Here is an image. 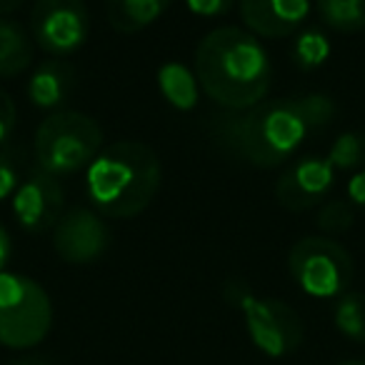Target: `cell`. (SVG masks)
I'll return each instance as SVG.
<instances>
[{
    "label": "cell",
    "instance_id": "cell-9",
    "mask_svg": "<svg viewBox=\"0 0 365 365\" xmlns=\"http://www.w3.org/2000/svg\"><path fill=\"white\" fill-rule=\"evenodd\" d=\"M66 193L56 175L33 165L13 195V215L28 233H46L63 218Z\"/></svg>",
    "mask_w": 365,
    "mask_h": 365
},
{
    "label": "cell",
    "instance_id": "cell-15",
    "mask_svg": "<svg viewBox=\"0 0 365 365\" xmlns=\"http://www.w3.org/2000/svg\"><path fill=\"white\" fill-rule=\"evenodd\" d=\"M33 63V43L26 28L0 18V78H18Z\"/></svg>",
    "mask_w": 365,
    "mask_h": 365
},
{
    "label": "cell",
    "instance_id": "cell-10",
    "mask_svg": "<svg viewBox=\"0 0 365 365\" xmlns=\"http://www.w3.org/2000/svg\"><path fill=\"white\" fill-rule=\"evenodd\" d=\"M53 248L71 265L96 263L110 248V228L96 210L73 208L53 228Z\"/></svg>",
    "mask_w": 365,
    "mask_h": 365
},
{
    "label": "cell",
    "instance_id": "cell-29",
    "mask_svg": "<svg viewBox=\"0 0 365 365\" xmlns=\"http://www.w3.org/2000/svg\"><path fill=\"white\" fill-rule=\"evenodd\" d=\"M340 365H365V360H348V363H340Z\"/></svg>",
    "mask_w": 365,
    "mask_h": 365
},
{
    "label": "cell",
    "instance_id": "cell-8",
    "mask_svg": "<svg viewBox=\"0 0 365 365\" xmlns=\"http://www.w3.org/2000/svg\"><path fill=\"white\" fill-rule=\"evenodd\" d=\"M31 33L46 53L66 58L81 51L91 33V16L83 0H36Z\"/></svg>",
    "mask_w": 365,
    "mask_h": 365
},
{
    "label": "cell",
    "instance_id": "cell-23",
    "mask_svg": "<svg viewBox=\"0 0 365 365\" xmlns=\"http://www.w3.org/2000/svg\"><path fill=\"white\" fill-rule=\"evenodd\" d=\"M16 115H18L16 103H13V98L0 88V145H6L8 138L16 130Z\"/></svg>",
    "mask_w": 365,
    "mask_h": 365
},
{
    "label": "cell",
    "instance_id": "cell-3",
    "mask_svg": "<svg viewBox=\"0 0 365 365\" xmlns=\"http://www.w3.org/2000/svg\"><path fill=\"white\" fill-rule=\"evenodd\" d=\"M163 182V165L150 145L120 140L103 148L86 168V190L106 218H135L153 203Z\"/></svg>",
    "mask_w": 365,
    "mask_h": 365
},
{
    "label": "cell",
    "instance_id": "cell-7",
    "mask_svg": "<svg viewBox=\"0 0 365 365\" xmlns=\"http://www.w3.org/2000/svg\"><path fill=\"white\" fill-rule=\"evenodd\" d=\"M288 268L298 288L313 298H340L353 280V258L333 238L308 235L288 253Z\"/></svg>",
    "mask_w": 365,
    "mask_h": 365
},
{
    "label": "cell",
    "instance_id": "cell-24",
    "mask_svg": "<svg viewBox=\"0 0 365 365\" xmlns=\"http://www.w3.org/2000/svg\"><path fill=\"white\" fill-rule=\"evenodd\" d=\"M185 6L200 18H218L233 8V0H185Z\"/></svg>",
    "mask_w": 365,
    "mask_h": 365
},
{
    "label": "cell",
    "instance_id": "cell-11",
    "mask_svg": "<svg viewBox=\"0 0 365 365\" xmlns=\"http://www.w3.org/2000/svg\"><path fill=\"white\" fill-rule=\"evenodd\" d=\"M333 182L335 168L328 163V158L305 155L283 170L275 182V198L290 213H303L315 205H323Z\"/></svg>",
    "mask_w": 365,
    "mask_h": 365
},
{
    "label": "cell",
    "instance_id": "cell-16",
    "mask_svg": "<svg viewBox=\"0 0 365 365\" xmlns=\"http://www.w3.org/2000/svg\"><path fill=\"white\" fill-rule=\"evenodd\" d=\"M158 88L175 110H193L198 106V78L180 63H165L158 71Z\"/></svg>",
    "mask_w": 365,
    "mask_h": 365
},
{
    "label": "cell",
    "instance_id": "cell-20",
    "mask_svg": "<svg viewBox=\"0 0 365 365\" xmlns=\"http://www.w3.org/2000/svg\"><path fill=\"white\" fill-rule=\"evenodd\" d=\"M26 150L16 145H0V200H8L21 188L23 178L28 175Z\"/></svg>",
    "mask_w": 365,
    "mask_h": 365
},
{
    "label": "cell",
    "instance_id": "cell-25",
    "mask_svg": "<svg viewBox=\"0 0 365 365\" xmlns=\"http://www.w3.org/2000/svg\"><path fill=\"white\" fill-rule=\"evenodd\" d=\"M348 200L350 205H355L358 210L365 213V168H360L348 182Z\"/></svg>",
    "mask_w": 365,
    "mask_h": 365
},
{
    "label": "cell",
    "instance_id": "cell-1",
    "mask_svg": "<svg viewBox=\"0 0 365 365\" xmlns=\"http://www.w3.org/2000/svg\"><path fill=\"white\" fill-rule=\"evenodd\" d=\"M335 115V103L323 93L260 101L245 110L213 115L210 130L220 148L255 168H278L300 150L308 135L325 128Z\"/></svg>",
    "mask_w": 365,
    "mask_h": 365
},
{
    "label": "cell",
    "instance_id": "cell-12",
    "mask_svg": "<svg viewBox=\"0 0 365 365\" xmlns=\"http://www.w3.org/2000/svg\"><path fill=\"white\" fill-rule=\"evenodd\" d=\"M238 8L255 38H285L305 23L310 0H238Z\"/></svg>",
    "mask_w": 365,
    "mask_h": 365
},
{
    "label": "cell",
    "instance_id": "cell-2",
    "mask_svg": "<svg viewBox=\"0 0 365 365\" xmlns=\"http://www.w3.org/2000/svg\"><path fill=\"white\" fill-rule=\"evenodd\" d=\"M270 58L243 28H215L195 51V78L203 93L225 110L258 106L270 88Z\"/></svg>",
    "mask_w": 365,
    "mask_h": 365
},
{
    "label": "cell",
    "instance_id": "cell-22",
    "mask_svg": "<svg viewBox=\"0 0 365 365\" xmlns=\"http://www.w3.org/2000/svg\"><path fill=\"white\" fill-rule=\"evenodd\" d=\"M355 223V210L350 205V200H325L320 205L318 215H315V225L323 230L325 235H340L345 230H350Z\"/></svg>",
    "mask_w": 365,
    "mask_h": 365
},
{
    "label": "cell",
    "instance_id": "cell-26",
    "mask_svg": "<svg viewBox=\"0 0 365 365\" xmlns=\"http://www.w3.org/2000/svg\"><path fill=\"white\" fill-rule=\"evenodd\" d=\"M8 258H11V238H8V230L0 225V273L6 268Z\"/></svg>",
    "mask_w": 365,
    "mask_h": 365
},
{
    "label": "cell",
    "instance_id": "cell-27",
    "mask_svg": "<svg viewBox=\"0 0 365 365\" xmlns=\"http://www.w3.org/2000/svg\"><path fill=\"white\" fill-rule=\"evenodd\" d=\"M26 0H0V16H8V13H16Z\"/></svg>",
    "mask_w": 365,
    "mask_h": 365
},
{
    "label": "cell",
    "instance_id": "cell-28",
    "mask_svg": "<svg viewBox=\"0 0 365 365\" xmlns=\"http://www.w3.org/2000/svg\"><path fill=\"white\" fill-rule=\"evenodd\" d=\"M13 365H51V363H48V360H43V358H36V355H28V358L16 360Z\"/></svg>",
    "mask_w": 365,
    "mask_h": 365
},
{
    "label": "cell",
    "instance_id": "cell-14",
    "mask_svg": "<svg viewBox=\"0 0 365 365\" xmlns=\"http://www.w3.org/2000/svg\"><path fill=\"white\" fill-rule=\"evenodd\" d=\"M170 3L173 0H106V18L115 33L133 36L163 18Z\"/></svg>",
    "mask_w": 365,
    "mask_h": 365
},
{
    "label": "cell",
    "instance_id": "cell-5",
    "mask_svg": "<svg viewBox=\"0 0 365 365\" xmlns=\"http://www.w3.org/2000/svg\"><path fill=\"white\" fill-rule=\"evenodd\" d=\"M223 293L225 300L243 313L248 335L260 353L270 358H283L300 348L305 328L300 315L288 303L275 298H260L240 280H230Z\"/></svg>",
    "mask_w": 365,
    "mask_h": 365
},
{
    "label": "cell",
    "instance_id": "cell-13",
    "mask_svg": "<svg viewBox=\"0 0 365 365\" xmlns=\"http://www.w3.org/2000/svg\"><path fill=\"white\" fill-rule=\"evenodd\" d=\"M76 88V68L63 58H53L36 68L28 81V98L41 110H58L66 106Z\"/></svg>",
    "mask_w": 365,
    "mask_h": 365
},
{
    "label": "cell",
    "instance_id": "cell-17",
    "mask_svg": "<svg viewBox=\"0 0 365 365\" xmlns=\"http://www.w3.org/2000/svg\"><path fill=\"white\" fill-rule=\"evenodd\" d=\"M318 13L325 26L338 33H358L365 28V0H318Z\"/></svg>",
    "mask_w": 365,
    "mask_h": 365
},
{
    "label": "cell",
    "instance_id": "cell-19",
    "mask_svg": "<svg viewBox=\"0 0 365 365\" xmlns=\"http://www.w3.org/2000/svg\"><path fill=\"white\" fill-rule=\"evenodd\" d=\"M328 163L338 170H355L365 168V133L363 130H348L335 138L330 145Z\"/></svg>",
    "mask_w": 365,
    "mask_h": 365
},
{
    "label": "cell",
    "instance_id": "cell-4",
    "mask_svg": "<svg viewBox=\"0 0 365 365\" xmlns=\"http://www.w3.org/2000/svg\"><path fill=\"white\" fill-rule=\"evenodd\" d=\"M103 148V130L91 115L78 110H58L38 125L33 153L36 165L56 178H66L88 168Z\"/></svg>",
    "mask_w": 365,
    "mask_h": 365
},
{
    "label": "cell",
    "instance_id": "cell-21",
    "mask_svg": "<svg viewBox=\"0 0 365 365\" xmlns=\"http://www.w3.org/2000/svg\"><path fill=\"white\" fill-rule=\"evenodd\" d=\"M293 63L303 71L320 68L330 58V41L320 31H303L293 43Z\"/></svg>",
    "mask_w": 365,
    "mask_h": 365
},
{
    "label": "cell",
    "instance_id": "cell-18",
    "mask_svg": "<svg viewBox=\"0 0 365 365\" xmlns=\"http://www.w3.org/2000/svg\"><path fill=\"white\" fill-rule=\"evenodd\" d=\"M333 323L345 338L365 343V293H343L335 303Z\"/></svg>",
    "mask_w": 365,
    "mask_h": 365
},
{
    "label": "cell",
    "instance_id": "cell-6",
    "mask_svg": "<svg viewBox=\"0 0 365 365\" xmlns=\"http://www.w3.org/2000/svg\"><path fill=\"white\" fill-rule=\"evenodd\" d=\"M53 325V305L43 285L28 275L0 273V345L13 350L43 343Z\"/></svg>",
    "mask_w": 365,
    "mask_h": 365
}]
</instances>
